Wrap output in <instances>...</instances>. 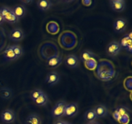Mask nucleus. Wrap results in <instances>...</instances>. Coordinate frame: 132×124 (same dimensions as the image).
Returning a JSON list of instances; mask_svg holds the SVG:
<instances>
[{"label":"nucleus","instance_id":"obj_1","mask_svg":"<svg viewBox=\"0 0 132 124\" xmlns=\"http://www.w3.org/2000/svg\"><path fill=\"white\" fill-rule=\"evenodd\" d=\"M0 13L5 22L9 24H15L19 21V19L15 16L12 9L9 6H3L0 8Z\"/></svg>","mask_w":132,"mask_h":124},{"label":"nucleus","instance_id":"obj_2","mask_svg":"<svg viewBox=\"0 0 132 124\" xmlns=\"http://www.w3.org/2000/svg\"><path fill=\"white\" fill-rule=\"evenodd\" d=\"M67 103L64 100H60L56 102L55 105L53 107L51 111V115L54 118L59 120L64 116V109Z\"/></svg>","mask_w":132,"mask_h":124},{"label":"nucleus","instance_id":"obj_3","mask_svg":"<svg viewBox=\"0 0 132 124\" xmlns=\"http://www.w3.org/2000/svg\"><path fill=\"white\" fill-rule=\"evenodd\" d=\"M122 47L119 41H113L110 43L106 48V52L108 56L111 57H115L118 55L122 50Z\"/></svg>","mask_w":132,"mask_h":124},{"label":"nucleus","instance_id":"obj_4","mask_svg":"<svg viewBox=\"0 0 132 124\" xmlns=\"http://www.w3.org/2000/svg\"><path fill=\"white\" fill-rule=\"evenodd\" d=\"M1 120L5 123H12L16 120V114L13 110L6 109L1 112Z\"/></svg>","mask_w":132,"mask_h":124},{"label":"nucleus","instance_id":"obj_5","mask_svg":"<svg viewBox=\"0 0 132 124\" xmlns=\"http://www.w3.org/2000/svg\"><path fill=\"white\" fill-rule=\"evenodd\" d=\"M128 21L124 18H119L113 23V30L116 33H122L127 28Z\"/></svg>","mask_w":132,"mask_h":124},{"label":"nucleus","instance_id":"obj_6","mask_svg":"<svg viewBox=\"0 0 132 124\" xmlns=\"http://www.w3.org/2000/svg\"><path fill=\"white\" fill-rule=\"evenodd\" d=\"M79 105L77 103L72 102L70 103H67L64 109V116L67 117H74L79 112Z\"/></svg>","mask_w":132,"mask_h":124},{"label":"nucleus","instance_id":"obj_7","mask_svg":"<svg viewBox=\"0 0 132 124\" xmlns=\"http://www.w3.org/2000/svg\"><path fill=\"white\" fill-rule=\"evenodd\" d=\"M79 58L75 54H69L64 59V64L70 68H76L80 65Z\"/></svg>","mask_w":132,"mask_h":124},{"label":"nucleus","instance_id":"obj_8","mask_svg":"<svg viewBox=\"0 0 132 124\" xmlns=\"http://www.w3.org/2000/svg\"><path fill=\"white\" fill-rule=\"evenodd\" d=\"M24 37V31L21 28H15L11 30L9 34V38L15 42L21 41Z\"/></svg>","mask_w":132,"mask_h":124},{"label":"nucleus","instance_id":"obj_9","mask_svg":"<svg viewBox=\"0 0 132 124\" xmlns=\"http://www.w3.org/2000/svg\"><path fill=\"white\" fill-rule=\"evenodd\" d=\"M61 80V76L57 71H51L46 75V82L49 86H54L59 83Z\"/></svg>","mask_w":132,"mask_h":124},{"label":"nucleus","instance_id":"obj_10","mask_svg":"<svg viewBox=\"0 0 132 124\" xmlns=\"http://www.w3.org/2000/svg\"><path fill=\"white\" fill-rule=\"evenodd\" d=\"M109 3L111 9L116 12H122L126 9V2L124 0H110Z\"/></svg>","mask_w":132,"mask_h":124},{"label":"nucleus","instance_id":"obj_11","mask_svg":"<svg viewBox=\"0 0 132 124\" xmlns=\"http://www.w3.org/2000/svg\"><path fill=\"white\" fill-rule=\"evenodd\" d=\"M122 48L126 49L130 53H131L132 49V36L131 32H129L128 34H126L119 41Z\"/></svg>","mask_w":132,"mask_h":124},{"label":"nucleus","instance_id":"obj_12","mask_svg":"<svg viewBox=\"0 0 132 124\" xmlns=\"http://www.w3.org/2000/svg\"><path fill=\"white\" fill-rule=\"evenodd\" d=\"M62 57L58 55H54L48 58L46 65L50 68H55L59 67L62 63Z\"/></svg>","mask_w":132,"mask_h":124},{"label":"nucleus","instance_id":"obj_13","mask_svg":"<svg viewBox=\"0 0 132 124\" xmlns=\"http://www.w3.org/2000/svg\"><path fill=\"white\" fill-rule=\"evenodd\" d=\"M94 110L97 118L105 117L108 114V108L103 104L97 105L96 107H95Z\"/></svg>","mask_w":132,"mask_h":124},{"label":"nucleus","instance_id":"obj_14","mask_svg":"<svg viewBox=\"0 0 132 124\" xmlns=\"http://www.w3.org/2000/svg\"><path fill=\"white\" fill-rule=\"evenodd\" d=\"M95 57V54L93 52L90 50H83L80 53L79 59L83 63H86L88 61L92 59H94Z\"/></svg>","mask_w":132,"mask_h":124},{"label":"nucleus","instance_id":"obj_15","mask_svg":"<svg viewBox=\"0 0 132 124\" xmlns=\"http://www.w3.org/2000/svg\"><path fill=\"white\" fill-rule=\"evenodd\" d=\"M36 4L37 8L42 12H46L50 10L53 5L52 2L48 0H39L37 1Z\"/></svg>","mask_w":132,"mask_h":124},{"label":"nucleus","instance_id":"obj_16","mask_svg":"<svg viewBox=\"0 0 132 124\" xmlns=\"http://www.w3.org/2000/svg\"><path fill=\"white\" fill-rule=\"evenodd\" d=\"M3 58L7 61H12L16 60L17 58L14 54V51L12 50L11 45L6 47L3 52Z\"/></svg>","mask_w":132,"mask_h":124},{"label":"nucleus","instance_id":"obj_17","mask_svg":"<svg viewBox=\"0 0 132 124\" xmlns=\"http://www.w3.org/2000/svg\"><path fill=\"white\" fill-rule=\"evenodd\" d=\"M13 12L15 16L20 19L21 18H23L27 13V9L25 6L23 5H17L12 9Z\"/></svg>","mask_w":132,"mask_h":124},{"label":"nucleus","instance_id":"obj_18","mask_svg":"<svg viewBox=\"0 0 132 124\" xmlns=\"http://www.w3.org/2000/svg\"><path fill=\"white\" fill-rule=\"evenodd\" d=\"M25 124H42V120L39 115L31 114L26 118Z\"/></svg>","mask_w":132,"mask_h":124},{"label":"nucleus","instance_id":"obj_19","mask_svg":"<svg viewBox=\"0 0 132 124\" xmlns=\"http://www.w3.org/2000/svg\"><path fill=\"white\" fill-rule=\"evenodd\" d=\"M49 102V98L47 94L44 92L41 96L38 97L34 101V103L35 105L39 107H43V106H45L47 105V103Z\"/></svg>","mask_w":132,"mask_h":124},{"label":"nucleus","instance_id":"obj_20","mask_svg":"<svg viewBox=\"0 0 132 124\" xmlns=\"http://www.w3.org/2000/svg\"><path fill=\"white\" fill-rule=\"evenodd\" d=\"M13 96V92L11 89L3 87L0 89V97L5 100L11 99Z\"/></svg>","mask_w":132,"mask_h":124},{"label":"nucleus","instance_id":"obj_21","mask_svg":"<svg viewBox=\"0 0 132 124\" xmlns=\"http://www.w3.org/2000/svg\"><path fill=\"white\" fill-rule=\"evenodd\" d=\"M130 109L124 105L119 106L115 111V114H116L119 118H122L125 116H127L130 114Z\"/></svg>","mask_w":132,"mask_h":124},{"label":"nucleus","instance_id":"obj_22","mask_svg":"<svg viewBox=\"0 0 132 124\" xmlns=\"http://www.w3.org/2000/svg\"><path fill=\"white\" fill-rule=\"evenodd\" d=\"M84 119L85 121L88 122H91V121H96L97 119L96 114L94 112V109H88L87 111H86L85 115H84Z\"/></svg>","mask_w":132,"mask_h":124},{"label":"nucleus","instance_id":"obj_23","mask_svg":"<svg viewBox=\"0 0 132 124\" xmlns=\"http://www.w3.org/2000/svg\"><path fill=\"white\" fill-rule=\"evenodd\" d=\"M11 47L12 50L14 51L17 59L20 58L24 54V50L23 47L19 45H11Z\"/></svg>","mask_w":132,"mask_h":124},{"label":"nucleus","instance_id":"obj_24","mask_svg":"<svg viewBox=\"0 0 132 124\" xmlns=\"http://www.w3.org/2000/svg\"><path fill=\"white\" fill-rule=\"evenodd\" d=\"M44 92L41 89H34V90H32V91L30 93V96L31 99H32V101H34L35 99H37L39 96H41V94L43 93Z\"/></svg>","mask_w":132,"mask_h":124},{"label":"nucleus","instance_id":"obj_25","mask_svg":"<svg viewBox=\"0 0 132 124\" xmlns=\"http://www.w3.org/2000/svg\"><path fill=\"white\" fill-rule=\"evenodd\" d=\"M64 120L59 119V120H57L54 123V124H63L64 123Z\"/></svg>","mask_w":132,"mask_h":124},{"label":"nucleus","instance_id":"obj_26","mask_svg":"<svg viewBox=\"0 0 132 124\" xmlns=\"http://www.w3.org/2000/svg\"><path fill=\"white\" fill-rule=\"evenodd\" d=\"M21 2L22 3V5H27V4H30L32 3L33 1H30V0H28V1H21Z\"/></svg>","mask_w":132,"mask_h":124},{"label":"nucleus","instance_id":"obj_27","mask_svg":"<svg viewBox=\"0 0 132 124\" xmlns=\"http://www.w3.org/2000/svg\"><path fill=\"white\" fill-rule=\"evenodd\" d=\"M82 3L85 5V6H90L92 4V1H83Z\"/></svg>","mask_w":132,"mask_h":124},{"label":"nucleus","instance_id":"obj_28","mask_svg":"<svg viewBox=\"0 0 132 124\" xmlns=\"http://www.w3.org/2000/svg\"><path fill=\"white\" fill-rule=\"evenodd\" d=\"M4 22L5 21H4V20H3V18L2 16H1V13H0V25H2Z\"/></svg>","mask_w":132,"mask_h":124},{"label":"nucleus","instance_id":"obj_29","mask_svg":"<svg viewBox=\"0 0 132 124\" xmlns=\"http://www.w3.org/2000/svg\"><path fill=\"white\" fill-rule=\"evenodd\" d=\"M86 124H100L99 122L96 121H91V122H88Z\"/></svg>","mask_w":132,"mask_h":124},{"label":"nucleus","instance_id":"obj_30","mask_svg":"<svg viewBox=\"0 0 132 124\" xmlns=\"http://www.w3.org/2000/svg\"><path fill=\"white\" fill-rule=\"evenodd\" d=\"M63 124H72V123H70V122H68V121H64V123H63Z\"/></svg>","mask_w":132,"mask_h":124}]
</instances>
